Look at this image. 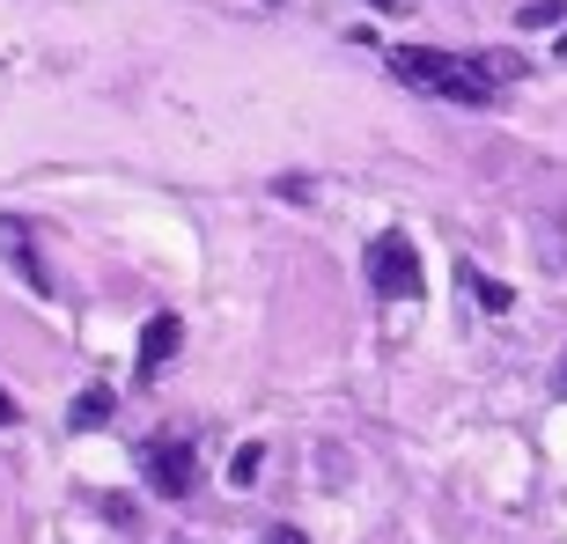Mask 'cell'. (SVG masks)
I'll return each mask as SVG.
<instances>
[{"instance_id":"obj_1","label":"cell","mask_w":567,"mask_h":544,"mask_svg":"<svg viewBox=\"0 0 567 544\" xmlns=\"http://www.w3.org/2000/svg\"><path fill=\"white\" fill-rule=\"evenodd\" d=\"M391 74L399 82H413L421 96H442V104H472L486 111L494 96H502V82H516L524 74V60L516 52H427V44H399L391 52Z\"/></svg>"},{"instance_id":"obj_2","label":"cell","mask_w":567,"mask_h":544,"mask_svg":"<svg viewBox=\"0 0 567 544\" xmlns=\"http://www.w3.org/2000/svg\"><path fill=\"white\" fill-rule=\"evenodd\" d=\"M369 287L383 302H405V294H421V251H413V236L405 229H383L369 243Z\"/></svg>"},{"instance_id":"obj_3","label":"cell","mask_w":567,"mask_h":544,"mask_svg":"<svg viewBox=\"0 0 567 544\" xmlns=\"http://www.w3.org/2000/svg\"><path fill=\"white\" fill-rule=\"evenodd\" d=\"M141 471H147V485H155L163 501H185L192 485H199V449L177 441V435H147L141 441Z\"/></svg>"},{"instance_id":"obj_4","label":"cell","mask_w":567,"mask_h":544,"mask_svg":"<svg viewBox=\"0 0 567 544\" xmlns=\"http://www.w3.org/2000/svg\"><path fill=\"white\" fill-rule=\"evenodd\" d=\"M0 251H8V265L22 272V287H30V294H52V272H44L38 236H30V221H22V213H0Z\"/></svg>"},{"instance_id":"obj_5","label":"cell","mask_w":567,"mask_h":544,"mask_svg":"<svg viewBox=\"0 0 567 544\" xmlns=\"http://www.w3.org/2000/svg\"><path fill=\"white\" fill-rule=\"evenodd\" d=\"M177 346H185V324H177V316H155V324H147V338H141V360H133V383H155L169 368V354H177Z\"/></svg>"},{"instance_id":"obj_6","label":"cell","mask_w":567,"mask_h":544,"mask_svg":"<svg viewBox=\"0 0 567 544\" xmlns=\"http://www.w3.org/2000/svg\"><path fill=\"white\" fill-rule=\"evenodd\" d=\"M457 280H464V294H472V302H480V310H494V316H502L508 302H516V294H508L502 280H486L480 265H457Z\"/></svg>"},{"instance_id":"obj_7","label":"cell","mask_w":567,"mask_h":544,"mask_svg":"<svg viewBox=\"0 0 567 544\" xmlns=\"http://www.w3.org/2000/svg\"><path fill=\"white\" fill-rule=\"evenodd\" d=\"M538 258H546V272H567V213H553L538 229Z\"/></svg>"},{"instance_id":"obj_8","label":"cell","mask_w":567,"mask_h":544,"mask_svg":"<svg viewBox=\"0 0 567 544\" xmlns=\"http://www.w3.org/2000/svg\"><path fill=\"white\" fill-rule=\"evenodd\" d=\"M553 22H567V0H524L516 8V30H553Z\"/></svg>"},{"instance_id":"obj_9","label":"cell","mask_w":567,"mask_h":544,"mask_svg":"<svg viewBox=\"0 0 567 544\" xmlns=\"http://www.w3.org/2000/svg\"><path fill=\"white\" fill-rule=\"evenodd\" d=\"M111 405H118V390H104V383H96V390H82V398H74V427H96V419H111Z\"/></svg>"},{"instance_id":"obj_10","label":"cell","mask_w":567,"mask_h":544,"mask_svg":"<svg viewBox=\"0 0 567 544\" xmlns=\"http://www.w3.org/2000/svg\"><path fill=\"white\" fill-rule=\"evenodd\" d=\"M16 419H22V405L8 398V390H0V427H16Z\"/></svg>"},{"instance_id":"obj_11","label":"cell","mask_w":567,"mask_h":544,"mask_svg":"<svg viewBox=\"0 0 567 544\" xmlns=\"http://www.w3.org/2000/svg\"><path fill=\"white\" fill-rule=\"evenodd\" d=\"M553 398H567V354L553 360Z\"/></svg>"},{"instance_id":"obj_12","label":"cell","mask_w":567,"mask_h":544,"mask_svg":"<svg viewBox=\"0 0 567 544\" xmlns=\"http://www.w3.org/2000/svg\"><path fill=\"white\" fill-rule=\"evenodd\" d=\"M258 544H310V537H295V530H266Z\"/></svg>"},{"instance_id":"obj_13","label":"cell","mask_w":567,"mask_h":544,"mask_svg":"<svg viewBox=\"0 0 567 544\" xmlns=\"http://www.w3.org/2000/svg\"><path fill=\"white\" fill-rule=\"evenodd\" d=\"M258 8H280V0H258Z\"/></svg>"},{"instance_id":"obj_14","label":"cell","mask_w":567,"mask_h":544,"mask_svg":"<svg viewBox=\"0 0 567 544\" xmlns=\"http://www.w3.org/2000/svg\"><path fill=\"white\" fill-rule=\"evenodd\" d=\"M560 60H567V38H560Z\"/></svg>"}]
</instances>
